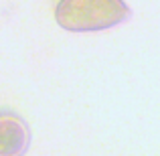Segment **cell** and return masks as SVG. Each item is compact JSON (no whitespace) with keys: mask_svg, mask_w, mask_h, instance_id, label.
<instances>
[{"mask_svg":"<svg viewBox=\"0 0 160 156\" xmlns=\"http://www.w3.org/2000/svg\"><path fill=\"white\" fill-rule=\"evenodd\" d=\"M128 16L130 8L124 0H59L55 8L59 27L73 33L106 31Z\"/></svg>","mask_w":160,"mask_h":156,"instance_id":"1","label":"cell"},{"mask_svg":"<svg viewBox=\"0 0 160 156\" xmlns=\"http://www.w3.org/2000/svg\"><path fill=\"white\" fill-rule=\"evenodd\" d=\"M28 144V124L12 109H0V156H24Z\"/></svg>","mask_w":160,"mask_h":156,"instance_id":"2","label":"cell"}]
</instances>
